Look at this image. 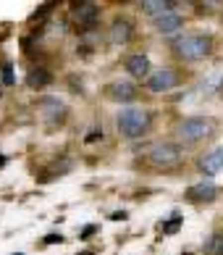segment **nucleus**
I'll return each mask as SVG.
<instances>
[{
    "label": "nucleus",
    "instance_id": "1",
    "mask_svg": "<svg viewBox=\"0 0 223 255\" xmlns=\"http://www.w3.org/2000/svg\"><path fill=\"white\" fill-rule=\"evenodd\" d=\"M173 53L181 61H202L213 53V37L208 32H184L181 37L173 40Z\"/></svg>",
    "mask_w": 223,
    "mask_h": 255
},
{
    "label": "nucleus",
    "instance_id": "2",
    "mask_svg": "<svg viewBox=\"0 0 223 255\" xmlns=\"http://www.w3.org/2000/svg\"><path fill=\"white\" fill-rule=\"evenodd\" d=\"M150 124H152V116H150V111H145V108H124L118 113V119H116V127L118 131L124 134L126 139H139V137H145L147 131H150Z\"/></svg>",
    "mask_w": 223,
    "mask_h": 255
},
{
    "label": "nucleus",
    "instance_id": "3",
    "mask_svg": "<svg viewBox=\"0 0 223 255\" xmlns=\"http://www.w3.org/2000/svg\"><path fill=\"white\" fill-rule=\"evenodd\" d=\"M216 131H218V121L213 116H189L179 124L176 134H179V139L184 145H197L202 139L213 137Z\"/></svg>",
    "mask_w": 223,
    "mask_h": 255
},
{
    "label": "nucleus",
    "instance_id": "4",
    "mask_svg": "<svg viewBox=\"0 0 223 255\" xmlns=\"http://www.w3.org/2000/svg\"><path fill=\"white\" fill-rule=\"evenodd\" d=\"M184 158V150L176 142H155L147 153V160L155 168H176Z\"/></svg>",
    "mask_w": 223,
    "mask_h": 255
},
{
    "label": "nucleus",
    "instance_id": "5",
    "mask_svg": "<svg viewBox=\"0 0 223 255\" xmlns=\"http://www.w3.org/2000/svg\"><path fill=\"white\" fill-rule=\"evenodd\" d=\"M181 82V74L173 69V66H163V69H157L150 74V79H147V90L150 92H171L173 87H179Z\"/></svg>",
    "mask_w": 223,
    "mask_h": 255
},
{
    "label": "nucleus",
    "instance_id": "6",
    "mask_svg": "<svg viewBox=\"0 0 223 255\" xmlns=\"http://www.w3.org/2000/svg\"><path fill=\"white\" fill-rule=\"evenodd\" d=\"M184 197H187L189 203H213L218 197V187L213 182H197V184L187 187Z\"/></svg>",
    "mask_w": 223,
    "mask_h": 255
},
{
    "label": "nucleus",
    "instance_id": "7",
    "mask_svg": "<svg viewBox=\"0 0 223 255\" xmlns=\"http://www.w3.org/2000/svg\"><path fill=\"white\" fill-rule=\"evenodd\" d=\"M137 87L132 82H126V79H116V82H110L108 87H105V95L110 100H116V103H129V100H134L137 98Z\"/></svg>",
    "mask_w": 223,
    "mask_h": 255
},
{
    "label": "nucleus",
    "instance_id": "8",
    "mask_svg": "<svg viewBox=\"0 0 223 255\" xmlns=\"http://www.w3.org/2000/svg\"><path fill=\"white\" fill-rule=\"evenodd\" d=\"M37 108H40V116L48 121V124L61 121L63 113H66V106H63L58 98H40V100H37Z\"/></svg>",
    "mask_w": 223,
    "mask_h": 255
},
{
    "label": "nucleus",
    "instance_id": "9",
    "mask_svg": "<svg viewBox=\"0 0 223 255\" xmlns=\"http://www.w3.org/2000/svg\"><path fill=\"white\" fill-rule=\"evenodd\" d=\"M132 32H134V26H132V21L129 18H116L113 24L108 26V42L110 45H126L129 40H132Z\"/></svg>",
    "mask_w": 223,
    "mask_h": 255
},
{
    "label": "nucleus",
    "instance_id": "10",
    "mask_svg": "<svg viewBox=\"0 0 223 255\" xmlns=\"http://www.w3.org/2000/svg\"><path fill=\"white\" fill-rule=\"evenodd\" d=\"M124 69L132 74L134 79H150V58H147L145 53H134V55H129V58L124 61Z\"/></svg>",
    "mask_w": 223,
    "mask_h": 255
},
{
    "label": "nucleus",
    "instance_id": "11",
    "mask_svg": "<svg viewBox=\"0 0 223 255\" xmlns=\"http://www.w3.org/2000/svg\"><path fill=\"white\" fill-rule=\"evenodd\" d=\"M221 168H223V145L213 147L210 153H205L200 158V171L205 176H216Z\"/></svg>",
    "mask_w": 223,
    "mask_h": 255
},
{
    "label": "nucleus",
    "instance_id": "12",
    "mask_svg": "<svg viewBox=\"0 0 223 255\" xmlns=\"http://www.w3.org/2000/svg\"><path fill=\"white\" fill-rule=\"evenodd\" d=\"M184 24H187V18H184V13H179V11H171V13H165L160 18H155V29L160 34H173V32H179Z\"/></svg>",
    "mask_w": 223,
    "mask_h": 255
},
{
    "label": "nucleus",
    "instance_id": "13",
    "mask_svg": "<svg viewBox=\"0 0 223 255\" xmlns=\"http://www.w3.org/2000/svg\"><path fill=\"white\" fill-rule=\"evenodd\" d=\"M97 16H100V8L95 3H79L76 8V24H79V29H92L97 21Z\"/></svg>",
    "mask_w": 223,
    "mask_h": 255
},
{
    "label": "nucleus",
    "instance_id": "14",
    "mask_svg": "<svg viewBox=\"0 0 223 255\" xmlns=\"http://www.w3.org/2000/svg\"><path fill=\"white\" fill-rule=\"evenodd\" d=\"M50 82H53V74L48 69H42V66H34V69H29V74H26V87L29 90H42V87H48Z\"/></svg>",
    "mask_w": 223,
    "mask_h": 255
},
{
    "label": "nucleus",
    "instance_id": "15",
    "mask_svg": "<svg viewBox=\"0 0 223 255\" xmlns=\"http://www.w3.org/2000/svg\"><path fill=\"white\" fill-rule=\"evenodd\" d=\"M171 11H176V3H171V0H145L142 3V13L152 16V18H160Z\"/></svg>",
    "mask_w": 223,
    "mask_h": 255
},
{
    "label": "nucleus",
    "instance_id": "16",
    "mask_svg": "<svg viewBox=\"0 0 223 255\" xmlns=\"http://www.w3.org/2000/svg\"><path fill=\"white\" fill-rule=\"evenodd\" d=\"M181 221H184V216H181L179 211H173L168 221H160V224H157V229H160L163 234H176V232L181 229Z\"/></svg>",
    "mask_w": 223,
    "mask_h": 255
},
{
    "label": "nucleus",
    "instance_id": "17",
    "mask_svg": "<svg viewBox=\"0 0 223 255\" xmlns=\"http://www.w3.org/2000/svg\"><path fill=\"white\" fill-rule=\"evenodd\" d=\"M0 71H3V84H5V87H11V84L16 82V77H13V66H11V63H3V69H0Z\"/></svg>",
    "mask_w": 223,
    "mask_h": 255
},
{
    "label": "nucleus",
    "instance_id": "18",
    "mask_svg": "<svg viewBox=\"0 0 223 255\" xmlns=\"http://www.w3.org/2000/svg\"><path fill=\"white\" fill-rule=\"evenodd\" d=\"M95 232H97V226H95V224H87L84 229H81L79 240H89V237H92V234H95Z\"/></svg>",
    "mask_w": 223,
    "mask_h": 255
},
{
    "label": "nucleus",
    "instance_id": "19",
    "mask_svg": "<svg viewBox=\"0 0 223 255\" xmlns=\"http://www.w3.org/2000/svg\"><path fill=\"white\" fill-rule=\"evenodd\" d=\"M108 219H110V221H126L129 213H126V211H113V213L108 216Z\"/></svg>",
    "mask_w": 223,
    "mask_h": 255
},
{
    "label": "nucleus",
    "instance_id": "20",
    "mask_svg": "<svg viewBox=\"0 0 223 255\" xmlns=\"http://www.w3.org/2000/svg\"><path fill=\"white\" fill-rule=\"evenodd\" d=\"M63 240H66V237H61V234H48V237H45V245H55V242H63Z\"/></svg>",
    "mask_w": 223,
    "mask_h": 255
},
{
    "label": "nucleus",
    "instance_id": "21",
    "mask_svg": "<svg viewBox=\"0 0 223 255\" xmlns=\"http://www.w3.org/2000/svg\"><path fill=\"white\" fill-rule=\"evenodd\" d=\"M84 139H87V142H95V139H103V131H97V129H92V134H87Z\"/></svg>",
    "mask_w": 223,
    "mask_h": 255
},
{
    "label": "nucleus",
    "instance_id": "22",
    "mask_svg": "<svg viewBox=\"0 0 223 255\" xmlns=\"http://www.w3.org/2000/svg\"><path fill=\"white\" fill-rule=\"evenodd\" d=\"M79 255H95V250H87V253H79Z\"/></svg>",
    "mask_w": 223,
    "mask_h": 255
},
{
    "label": "nucleus",
    "instance_id": "23",
    "mask_svg": "<svg viewBox=\"0 0 223 255\" xmlns=\"http://www.w3.org/2000/svg\"><path fill=\"white\" fill-rule=\"evenodd\" d=\"M11 255H21V253H11Z\"/></svg>",
    "mask_w": 223,
    "mask_h": 255
},
{
    "label": "nucleus",
    "instance_id": "24",
    "mask_svg": "<svg viewBox=\"0 0 223 255\" xmlns=\"http://www.w3.org/2000/svg\"><path fill=\"white\" fill-rule=\"evenodd\" d=\"M0 95H3V90H0Z\"/></svg>",
    "mask_w": 223,
    "mask_h": 255
},
{
    "label": "nucleus",
    "instance_id": "25",
    "mask_svg": "<svg viewBox=\"0 0 223 255\" xmlns=\"http://www.w3.org/2000/svg\"><path fill=\"white\" fill-rule=\"evenodd\" d=\"M221 255H223V250H221Z\"/></svg>",
    "mask_w": 223,
    "mask_h": 255
}]
</instances>
